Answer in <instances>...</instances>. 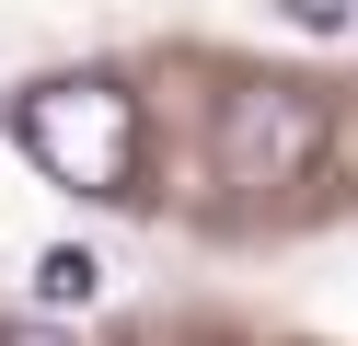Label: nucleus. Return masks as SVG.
Listing matches in <instances>:
<instances>
[{
    "label": "nucleus",
    "mask_w": 358,
    "mask_h": 346,
    "mask_svg": "<svg viewBox=\"0 0 358 346\" xmlns=\"http://www.w3.org/2000/svg\"><path fill=\"white\" fill-rule=\"evenodd\" d=\"M324 138H335V115H324V92H301V81H255V92H231L220 104V185H301L312 161H324Z\"/></svg>",
    "instance_id": "obj_2"
},
{
    "label": "nucleus",
    "mask_w": 358,
    "mask_h": 346,
    "mask_svg": "<svg viewBox=\"0 0 358 346\" xmlns=\"http://www.w3.org/2000/svg\"><path fill=\"white\" fill-rule=\"evenodd\" d=\"M104 289V254H81V243H58V254H35V300L47 312H81V300Z\"/></svg>",
    "instance_id": "obj_3"
},
{
    "label": "nucleus",
    "mask_w": 358,
    "mask_h": 346,
    "mask_svg": "<svg viewBox=\"0 0 358 346\" xmlns=\"http://www.w3.org/2000/svg\"><path fill=\"white\" fill-rule=\"evenodd\" d=\"M12 127H24L35 173L70 185V196H127V185H139V104H127V81H104V69L35 81L24 104H12Z\"/></svg>",
    "instance_id": "obj_1"
},
{
    "label": "nucleus",
    "mask_w": 358,
    "mask_h": 346,
    "mask_svg": "<svg viewBox=\"0 0 358 346\" xmlns=\"http://www.w3.org/2000/svg\"><path fill=\"white\" fill-rule=\"evenodd\" d=\"M0 346H58V335H35V323H0Z\"/></svg>",
    "instance_id": "obj_4"
}]
</instances>
